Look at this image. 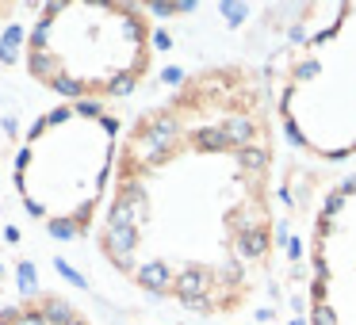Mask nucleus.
I'll return each instance as SVG.
<instances>
[{
  "mask_svg": "<svg viewBox=\"0 0 356 325\" xmlns=\"http://www.w3.org/2000/svg\"><path fill=\"white\" fill-rule=\"evenodd\" d=\"M322 24L307 27L268 65L276 123L295 149L318 161L356 157V0L322 4Z\"/></svg>",
  "mask_w": 356,
  "mask_h": 325,
  "instance_id": "nucleus-4",
  "label": "nucleus"
},
{
  "mask_svg": "<svg viewBox=\"0 0 356 325\" xmlns=\"http://www.w3.org/2000/svg\"><path fill=\"white\" fill-rule=\"evenodd\" d=\"M276 103L245 62L203 65L123 134L104 264L195 317H238L276 249Z\"/></svg>",
  "mask_w": 356,
  "mask_h": 325,
  "instance_id": "nucleus-1",
  "label": "nucleus"
},
{
  "mask_svg": "<svg viewBox=\"0 0 356 325\" xmlns=\"http://www.w3.org/2000/svg\"><path fill=\"white\" fill-rule=\"evenodd\" d=\"M24 65L62 103L131 96L154 69V19L131 0H54L27 31Z\"/></svg>",
  "mask_w": 356,
  "mask_h": 325,
  "instance_id": "nucleus-3",
  "label": "nucleus"
},
{
  "mask_svg": "<svg viewBox=\"0 0 356 325\" xmlns=\"http://www.w3.org/2000/svg\"><path fill=\"white\" fill-rule=\"evenodd\" d=\"M307 264V325H356V172L318 207Z\"/></svg>",
  "mask_w": 356,
  "mask_h": 325,
  "instance_id": "nucleus-5",
  "label": "nucleus"
},
{
  "mask_svg": "<svg viewBox=\"0 0 356 325\" xmlns=\"http://www.w3.org/2000/svg\"><path fill=\"white\" fill-rule=\"evenodd\" d=\"M123 119L108 103H58L19 142L12 165L16 199L50 238L92 233L115 184Z\"/></svg>",
  "mask_w": 356,
  "mask_h": 325,
  "instance_id": "nucleus-2",
  "label": "nucleus"
},
{
  "mask_svg": "<svg viewBox=\"0 0 356 325\" xmlns=\"http://www.w3.org/2000/svg\"><path fill=\"white\" fill-rule=\"evenodd\" d=\"M12 16H16V4H12V0H0V27L8 24Z\"/></svg>",
  "mask_w": 356,
  "mask_h": 325,
  "instance_id": "nucleus-7",
  "label": "nucleus"
},
{
  "mask_svg": "<svg viewBox=\"0 0 356 325\" xmlns=\"http://www.w3.org/2000/svg\"><path fill=\"white\" fill-rule=\"evenodd\" d=\"M0 325H92L88 314L58 291H39L0 310Z\"/></svg>",
  "mask_w": 356,
  "mask_h": 325,
  "instance_id": "nucleus-6",
  "label": "nucleus"
}]
</instances>
